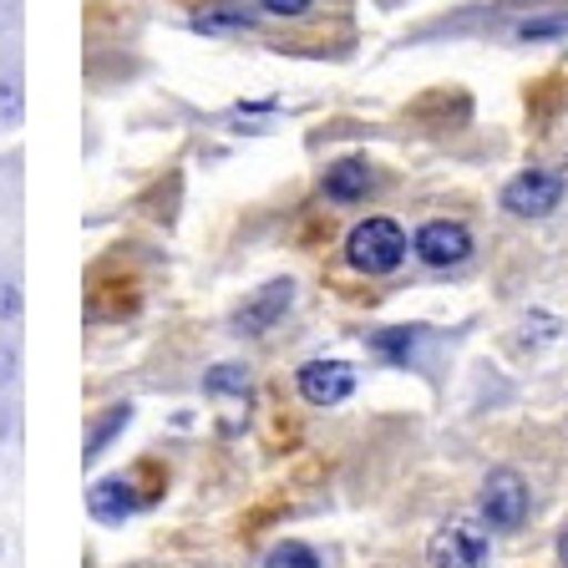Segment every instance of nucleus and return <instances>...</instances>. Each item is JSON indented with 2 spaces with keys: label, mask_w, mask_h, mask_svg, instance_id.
Listing matches in <instances>:
<instances>
[{
  "label": "nucleus",
  "mask_w": 568,
  "mask_h": 568,
  "mask_svg": "<svg viewBox=\"0 0 568 568\" xmlns=\"http://www.w3.org/2000/svg\"><path fill=\"white\" fill-rule=\"evenodd\" d=\"M345 260H351V270H361V274L402 270V260H406L402 224H396V219H366V224H355L351 239H345Z\"/></svg>",
  "instance_id": "f257e3e1"
},
{
  "label": "nucleus",
  "mask_w": 568,
  "mask_h": 568,
  "mask_svg": "<svg viewBox=\"0 0 568 568\" xmlns=\"http://www.w3.org/2000/svg\"><path fill=\"white\" fill-rule=\"evenodd\" d=\"M21 381V351L11 341H0V390H11Z\"/></svg>",
  "instance_id": "dca6fc26"
},
{
  "label": "nucleus",
  "mask_w": 568,
  "mask_h": 568,
  "mask_svg": "<svg viewBox=\"0 0 568 568\" xmlns=\"http://www.w3.org/2000/svg\"><path fill=\"white\" fill-rule=\"evenodd\" d=\"M295 381L310 406H341L355 390V371L345 361H310V366H300Z\"/></svg>",
  "instance_id": "0eeeda50"
},
{
  "label": "nucleus",
  "mask_w": 568,
  "mask_h": 568,
  "mask_svg": "<svg viewBox=\"0 0 568 568\" xmlns=\"http://www.w3.org/2000/svg\"><path fill=\"white\" fill-rule=\"evenodd\" d=\"M371 345H376L381 355H390V361H406L416 345V331H381V335H371Z\"/></svg>",
  "instance_id": "2eb2a0df"
},
{
  "label": "nucleus",
  "mask_w": 568,
  "mask_h": 568,
  "mask_svg": "<svg viewBox=\"0 0 568 568\" xmlns=\"http://www.w3.org/2000/svg\"><path fill=\"white\" fill-rule=\"evenodd\" d=\"M290 305H295V284H290V280H270L260 295L244 300V310L234 315V331H239V335H264V331H274Z\"/></svg>",
  "instance_id": "423d86ee"
},
{
  "label": "nucleus",
  "mask_w": 568,
  "mask_h": 568,
  "mask_svg": "<svg viewBox=\"0 0 568 568\" xmlns=\"http://www.w3.org/2000/svg\"><path fill=\"white\" fill-rule=\"evenodd\" d=\"M412 248H416V260L432 264V270H457V264H467V254H473V234H467V224H457V219H432V224L416 229Z\"/></svg>",
  "instance_id": "20e7f679"
},
{
  "label": "nucleus",
  "mask_w": 568,
  "mask_h": 568,
  "mask_svg": "<svg viewBox=\"0 0 568 568\" xmlns=\"http://www.w3.org/2000/svg\"><path fill=\"white\" fill-rule=\"evenodd\" d=\"M254 26V11L244 6H203L193 16V31H209V36H229V31H248Z\"/></svg>",
  "instance_id": "9b49d317"
},
{
  "label": "nucleus",
  "mask_w": 568,
  "mask_h": 568,
  "mask_svg": "<svg viewBox=\"0 0 568 568\" xmlns=\"http://www.w3.org/2000/svg\"><path fill=\"white\" fill-rule=\"evenodd\" d=\"M11 432H16V406H6V402H0V442L11 437Z\"/></svg>",
  "instance_id": "6ab92c4d"
},
{
  "label": "nucleus",
  "mask_w": 568,
  "mask_h": 568,
  "mask_svg": "<svg viewBox=\"0 0 568 568\" xmlns=\"http://www.w3.org/2000/svg\"><path fill=\"white\" fill-rule=\"evenodd\" d=\"M264 568H320V554L310 544H300V538H284V544L270 548Z\"/></svg>",
  "instance_id": "4468645a"
},
{
  "label": "nucleus",
  "mask_w": 568,
  "mask_h": 568,
  "mask_svg": "<svg viewBox=\"0 0 568 568\" xmlns=\"http://www.w3.org/2000/svg\"><path fill=\"white\" fill-rule=\"evenodd\" d=\"M11 6H16V0H0V11H11Z\"/></svg>",
  "instance_id": "412c9836"
},
{
  "label": "nucleus",
  "mask_w": 568,
  "mask_h": 568,
  "mask_svg": "<svg viewBox=\"0 0 568 568\" xmlns=\"http://www.w3.org/2000/svg\"><path fill=\"white\" fill-rule=\"evenodd\" d=\"M26 118V87H21V71L6 67L0 71V128H21Z\"/></svg>",
  "instance_id": "f8f14e48"
},
{
  "label": "nucleus",
  "mask_w": 568,
  "mask_h": 568,
  "mask_svg": "<svg viewBox=\"0 0 568 568\" xmlns=\"http://www.w3.org/2000/svg\"><path fill=\"white\" fill-rule=\"evenodd\" d=\"M203 390H209V396H248V371L224 361V366H213L209 376H203Z\"/></svg>",
  "instance_id": "ddd939ff"
},
{
  "label": "nucleus",
  "mask_w": 568,
  "mask_h": 568,
  "mask_svg": "<svg viewBox=\"0 0 568 568\" xmlns=\"http://www.w3.org/2000/svg\"><path fill=\"white\" fill-rule=\"evenodd\" d=\"M366 189H371V163H366V158H341V163L325 173V199H331V203L366 199Z\"/></svg>",
  "instance_id": "1a4fd4ad"
},
{
  "label": "nucleus",
  "mask_w": 568,
  "mask_h": 568,
  "mask_svg": "<svg viewBox=\"0 0 568 568\" xmlns=\"http://www.w3.org/2000/svg\"><path fill=\"white\" fill-rule=\"evenodd\" d=\"M0 554H6V544H0Z\"/></svg>",
  "instance_id": "4be33fe9"
},
{
  "label": "nucleus",
  "mask_w": 568,
  "mask_h": 568,
  "mask_svg": "<svg viewBox=\"0 0 568 568\" xmlns=\"http://www.w3.org/2000/svg\"><path fill=\"white\" fill-rule=\"evenodd\" d=\"M483 518L493 523V528H503V532H513L523 518H528V483H523L513 467L487 473V483H483Z\"/></svg>",
  "instance_id": "39448f33"
},
{
  "label": "nucleus",
  "mask_w": 568,
  "mask_h": 568,
  "mask_svg": "<svg viewBox=\"0 0 568 568\" xmlns=\"http://www.w3.org/2000/svg\"><path fill=\"white\" fill-rule=\"evenodd\" d=\"M310 6H315V0H260V11L280 16V21H300V16H310Z\"/></svg>",
  "instance_id": "f3484780"
},
{
  "label": "nucleus",
  "mask_w": 568,
  "mask_h": 568,
  "mask_svg": "<svg viewBox=\"0 0 568 568\" xmlns=\"http://www.w3.org/2000/svg\"><path fill=\"white\" fill-rule=\"evenodd\" d=\"M487 532L477 528L473 518H452L432 532L426 544V564L432 568H487Z\"/></svg>",
  "instance_id": "f03ea898"
},
{
  "label": "nucleus",
  "mask_w": 568,
  "mask_h": 568,
  "mask_svg": "<svg viewBox=\"0 0 568 568\" xmlns=\"http://www.w3.org/2000/svg\"><path fill=\"white\" fill-rule=\"evenodd\" d=\"M138 508H142V497H138V487H132V477H102V483L87 487V513H92V523H102V528H122Z\"/></svg>",
  "instance_id": "6e6552de"
},
{
  "label": "nucleus",
  "mask_w": 568,
  "mask_h": 568,
  "mask_svg": "<svg viewBox=\"0 0 568 568\" xmlns=\"http://www.w3.org/2000/svg\"><path fill=\"white\" fill-rule=\"evenodd\" d=\"M128 422H132V406L122 402V406H106L102 416H97L92 426H87V447H82V467H92L97 457H102L106 447H112V437H122L128 432Z\"/></svg>",
  "instance_id": "9d476101"
},
{
  "label": "nucleus",
  "mask_w": 568,
  "mask_h": 568,
  "mask_svg": "<svg viewBox=\"0 0 568 568\" xmlns=\"http://www.w3.org/2000/svg\"><path fill=\"white\" fill-rule=\"evenodd\" d=\"M558 564H564V568H568V528H564V532H558Z\"/></svg>",
  "instance_id": "aec40b11"
},
{
  "label": "nucleus",
  "mask_w": 568,
  "mask_h": 568,
  "mask_svg": "<svg viewBox=\"0 0 568 568\" xmlns=\"http://www.w3.org/2000/svg\"><path fill=\"white\" fill-rule=\"evenodd\" d=\"M21 320V284L16 280H0V325Z\"/></svg>",
  "instance_id": "a211bd4d"
},
{
  "label": "nucleus",
  "mask_w": 568,
  "mask_h": 568,
  "mask_svg": "<svg viewBox=\"0 0 568 568\" xmlns=\"http://www.w3.org/2000/svg\"><path fill=\"white\" fill-rule=\"evenodd\" d=\"M558 203H564V178L548 173V168H528L503 189V209L513 219H548Z\"/></svg>",
  "instance_id": "7ed1b4c3"
}]
</instances>
